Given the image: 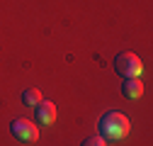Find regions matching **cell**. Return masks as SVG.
<instances>
[{"label":"cell","mask_w":153,"mask_h":146,"mask_svg":"<svg viewBox=\"0 0 153 146\" xmlns=\"http://www.w3.org/2000/svg\"><path fill=\"white\" fill-rule=\"evenodd\" d=\"M97 132L105 141H119L129 134V119L122 115V112H114V110H109V112H105L97 122Z\"/></svg>","instance_id":"1"},{"label":"cell","mask_w":153,"mask_h":146,"mask_svg":"<svg viewBox=\"0 0 153 146\" xmlns=\"http://www.w3.org/2000/svg\"><path fill=\"white\" fill-rule=\"evenodd\" d=\"M114 71H117L122 78H141L143 63H141V59L136 54L122 51V54H117V59H114Z\"/></svg>","instance_id":"2"},{"label":"cell","mask_w":153,"mask_h":146,"mask_svg":"<svg viewBox=\"0 0 153 146\" xmlns=\"http://www.w3.org/2000/svg\"><path fill=\"white\" fill-rule=\"evenodd\" d=\"M10 132L20 141H36L39 139V127H36L34 122H29V119H25V117H17L10 124Z\"/></svg>","instance_id":"3"},{"label":"cell","mask_w":153,"mask_h":146,"mask_svg":"<svg viewBox=\"0 0 153 146\" xmlns=\"http://www.w3.org/2000/svg\"><path fill=\"white\" fill-rule=\"evenodd\" d=\"M53 119H56V105L49 100H42L36 105V122L46 127V124H53Z\"/></svg>","instance_id":"4"},{"label":"cell","mask_w":153,"mask_h":146,"mask_svg":"<svg viewBox=\"0 0 153 146\" xmlns=\"http://www.w3.org/2000/svg\"><path fill=\"white\" fill-rule=\"evenodd\" d=\"M122 93H124V98H129V100L141 98V95H143V83H141V78H124Z\"/></svg>","instance_id":"5"},{"label":"cell","mask_w":153,"mask_h":146,"mask_svg":"<svg viewBox=\"0 0 153 146\" xmlns=\"http://www.w3.org/2000/svg\"><path fill=\"white\" fill-rule=\"evenodd\" d=\"M44 98H42V90H36V88H29V90H25L22 93V105H27V107H36Z\"/></svg>","instance_id":"6"},{"label":"cell","mask_w":153,"mask_h":146,"mask_svg":"<svg viewBox=\"0 0 153 146\" xmlns=\"http://www.w3.org/2000/svg\"><path fill=\"white\" fill-rule=\"evenodd\" d=\"M80 146H107V141H105V139L97 134V136H88V139H85Z\"/></svg>","instance_id":"7"}]
</instances>
